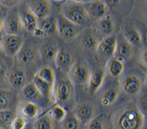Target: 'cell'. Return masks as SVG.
Instances as JSON below:
<instances>
[{
    "instance_id": "cell-1",
    "label": "cell",
    "mask_w": 147,
    "mask_h": 129,
    "mask_svg": "<svg viewBox=\"0 0 147 129\" xmlns=\"http://www.w3.org/2000/svg\"><path fill=\"white\" fill-rule=\"evenodd\" d=\"M110 122L114 129H143L145 115L137 105L127 104L111 114Z\"/></svg>"
},
{
    "instance_id": "cell-2",
    "label": "cell",
    "mask_w": 147,
    "mask_h": 129,
    "mask_svg": "<svg viewBox=\"0 0 147 129\" xmlns=\"http://www.w3.org/2000/svg\"><path fill=\"white\" fill-rule=\"evenodd\" d=\"M75 84L67 75L61 76L56 80L53 87V96L57 104L63 107L70 106L75 98Z\"/></svg>"
},
{
    "instance_id": "cell-3",
    "label": "cell",
    "mask_w": 147,
    "mask_h": 129,
    "mask_svg": "<svg viewBox=\"0 0 147 129\" xmlns=\"http://www.w3.org/2000/svg\"><path fill=\"white\" fill-rule=\"evenodd\" d=\"M60 14L71 22L84 27L91 20L85 5L82 4L66 3L61 8Z\"/></svg>"
},
{
    "instance_id": "cell-4",
    "label": "cell",
    "mask_w": 147,
    "mask_h": 129,
    "mask_svg": "<svg viewBox=\"0 0 147 129\" xmlns=\"http://www.w3.org/2000/svg\"><path fill=\"white\" fill-rule=\"evenodd\" d=\"M119 79V87L126 95L138 96L143 91L144 80L137 72L130 71L122 75Z\"/></svg>"
},
{
    "instance_id": "cell-5",
    "label": "cell",
    "mask_w": 147,
    "mask_h": 129,
    "mask_svg": "<svg viewBox=\"0 0 147 129\" xmlns=\"http://www.w3.org/2000/svg\"><path fill=\"white\" fill-rule=\"evenodd\" d=\"M57 34L65 40H71L79 36L84 30V27L71 22L62 15L57 17Z\"/></svg>"
},
{
    "instance_id": "cell-6",
    "label": "cell",
    "mask_w": 147,
    "mask_h": 129,
    "mask_svg": "<svg viewBox=\"0 0 147 129\" xmlns=\"http://www.w3.org/2000/svg\"><path fill=\"white\" fill-rule=\"evenodd\" d=\"M0 43L2 51L6 55L13 57L16 56L23 47L24 38L21 34H6L2 38Z\"/></svg>"
},
{
    "instance_id": "cell-7",
    "label": "cell",
    "mask_w": 147,
    "mask_h": 129,
    "mask_svg": "<svg viewBox=\"0 0 147 129\" xmlns=\"http://www.w3.org/2000/svg\"><path fill=\"white\" fill-rule=\"evenodd\" d=\"M92 69L87 64L82 62H75L67 73L74 84L78 85H87Z\"/></svg>"
},
{
    "instance_id": "cell-8",
    "label": "cell",
    "mask_w": 147,
    "mask_h": 129,
    "mask_svg": "<svg viewBox=\"0 0 147 129\" xmlns=\"http://www.w3.org/2000/svg\"><path fill=\"white\" fill-rule=\"evenodd\" d=\"M117 43V37L115 34L104 36L100 40L96 51L97 55L106 61L114 56Z\"/></svg>"
},
{
    "instance_id": "cell-9",
    "label": "cell",
    "mask_w": 147,
    "mask_h": 129,
    "mask_svg": "<svg viewBox=\"0 0 147 129\" xmlns=\"http://www.w3.org/2000/svg\"><path fill=\"white\" fill-rule=\"evenodd\" d=\"M4 29L7 34L19 35L24 29L19 11L12 9L4 19Z\"/></svg>"
},
{
    "instance_id": "cell-10",
    "label": "cell",
    "mask_w": 147,
    "mask_h": 129,
    "mask_svg": "<svg viewBox=\"0 0 147 129\" xmlns=\"http://www.w3.org/2000/svg\"><path fill=\"white\" fill-rule=\"evenodd\" d=\"M73 112L83 124H87L98 115V110L94 103L90 101H83L75 105Z\"/></svg>"
},
{
    "instance_id": "cell-11",
    "label": "cell",
    "mask_w": 147,
    "mask_h": 129,
    "mask_svg": "<svg viewBox=\"0 0 147 129\" xmlns=\"http://www.w3.org/2000/svg\"><path fill=\"white\" fill-rule=\"evenodd\" d=\"M75 62V57L72 53L64 47L60 48L54 60L56 68L61 72L65 73H68Z\"/></svg>"
},
{
    "instance_id": "cell-12",
    "label": "cell",
    "mask_w": 147,
    "mask_h": 129,
    "mask_svg": "<svg viewBox=\"0 0 147 129\" xmlns=\"http://www.w3.org/2000/svg\"><path fill=\"white\" fill-rule=\"evenodd\" d=\"M106 74L105 68H103L92 70L87 84L88 91L90 94L95 95L99 91L104 83Z\"/></svg>"
},
{
    "instance_id": "cell-13",
    "label": "cell",
    "mask_w": 147,
    "mask_h": 129,
    "mask_svg": "<svg viewBox=\"0 0 147 129\" xmlns=\"http://www.w3.org/2000/svg\"><path fill=\"white\" fill-rule=\"evenodd\" d=\"M85 5L90 19L95 21L101 19L108 13L109 8L103 0H94L87 3Z\"/></svg>"
},
{
    "instance_id": "cell-14",
    "label": "cell",
    "mask_w": 147,
    "mask_h": 129,
    "mask_svg": "<svg viewBox=\"0 0 147 129\" xmlns=\"http://www.w3.org/2000/svg\"><path fill=\"white\" fill-rule=\"evenodd\" d=\"M117 43L114 56L124 63L130 60L133 55L134 47L129 43L121 35L117 36Z\"/></svg>"
},
{
    "instance_id": "cell-15",
    "label": "cell",
    "mask_w": 147,
    "mask_h": 129,
    "mask_svg": "<svg viewBox=\"0 0 147 129\" xmlns=\"http://www.w3.org/2000/svg\"><path fill=\"white\" fill-rule=\"evenodd\" d=\"M19 13L23 28L28 32L32 33L35 29L38 27L39 18L28 5L19 11Z\"/></svg>"
},
{
    "instance_id": "cell-16",
    "label": "cell",
    "mask_w": 147,
    "mask_h": 129,
    "mask_svg": "<svg viewBox=\"0 0 147 129\" xmlns=\"http://www.w3.org/2000/svg\"><path fill=\"white\" fill-rule=\"evenodd\" d=\"M60 49L57 43L53 40L44 41L40 46L39 52L42 59L46 62H54L55 56Z\"/></svg>"
},
{
    "instance_id": "cell-17",
    "label": "cell",
    "mask_w": 147,
    "mask_h": 129,
    "mask_svg": "<svg viewBox=\"0 0 147 129\" xmlns=\"http://www.w3.org/2000/svg\"><path fill=\"white\" fill-rule=\"evenodd\" d=\"M28 7L39 19L51 15L52 7L49 0H31Z\"/></svg>"
},
{
    "instance_id": "cell-18",
    "label": "cell",
    "mask_w": 147,
    "mask_h": 129,
    "mask_svg": "<svg viewBox=\"0 0 147 129\" xmlns=\"http://www.w3.org/2000/svg\"><path fill=\"white\" fill-rule=\"evenodd\" d=\"M122 35L133 46L140 47L143 43V38L141 32L137 27L128 25L123 30Z\"/></svg>"
},
{
    "instance_id": "cell-19",
    "label": "cell",
    "mask_w": 147,
    "mask_h": 129,
    "mask_svg": "<svg viewBox=\"0 0 147 129\" xmlns=\"http://www.w3.org/2000/svg\"><path fill=\"white\" fill-rule=\"evenodd\" d=\"M42 108L35 101L26 100L22 103L20 106V112L27 120H31L38 117L40 114Z\"/></svg>"
},
{
    "instance_id": "cell-20",
    "label": "cell",
    "mask_w": 147,
    "mask_h": 129,
    "mask_svg": "<svg viewBox=\"0 0 147 129\" xmlns=\"http://www.w3.org/2000/svg\"><path fill=\"white\" fill-rule=\"evenodd\" d=\"M7 79L9 83L14 88H23L27 84V75L24 69L17 68L8 73Z\"/></svg>"
},
{
    "instance_id": "cell-21",
    "label": "cell",
    "mask_w": 147,
    "mask_h": 129,
    "mask_svg": "<svg viewBox=\"0 0 147 129\" xmlns=\"http://www.w3.org/2000/svg\"><path fill=\"white\" fill-rule=\"evenodd\" d=\"M106 73L113 78L119 77L125 71V63L115 56L106 61L105 68Z\"/></svg>"
},
{
    "instance_id": "cell-22",
    "label": "cell",
    "mask_w": 147,
    "mask_h": 129,
    "mask_svg": "<svg viewBox=\"0 0 147 129\" xmlns=\"http://www.w3.org/2000/svg\"><path fill=\"white\" fill-rule=\"evenodd\" d=\"M96 28L98 31L105 36L114 34L115 24L112 15L107 13L96 21Z\"/></svg>"
},
{
    "instance_id": "cell-23",
    "label": "cell",
    "mask_w": 147,
    "mask_h": 129,
    "mask_svg": "<svg viewBox=\"0 0 147 129\" xmlns=\"http://www.w3.org/2000/svg\"><path fill=\"white\" fill-rule=\"evenodd\" d=\"M16 56L18 61L23 65H30L35 62L38 57H40L39 51L28 47H23Z\"/></svg>"
},
{
    "instance_id": "cell-24",
    "label": "cell",
    "mask_w": 147,
    "mask_h": 129,
    "mask_svg": "<svg viewBox=\"0 0 147 129\" xmlns=\"http://www.w3.org/2000/svg\"><path fill=\"white\" fill-rule=\"evenodd\" d=\"M38 26L45 32L46 37L57 34V18L51 15L39 19Z\"/></svg>"
},
{
    "instance_id": "cell-25",
    "label": "cell",
    "mask_w": 147,
    "mask_h": 129,
    "mask_svg": "<svg viewBox=\"0 0 147 129\" xmlns=\"http://www.w3.org/2000/svg\"><path fill=\"white\" fill-rule=\"evenodd\" d=\"M119 96V91L117 88L115 87L108 88L103 92L100 96V104L105 107L111 105L117 101Z\"/></svg>"
},
{
    "instance_id": "cell-26",
    "label": "cell",
    "mask_w": 147,
    "mask_h": 129,
    "mask_svg": "<svg viewBox=\"0 0 147 129\" xmlns=\"http://www.w3.org/2000/svg\"><path fill=\"white\" fill-rule=\"evenodd\" d=\"M22 94L26 99L32 101L39 100L44 97L32 81L27 83L23 87Z\"/></svg>"
},
{
    "instance_id": "cell-27",
    "label": "cell",
    "mask_w": 147,
    "mask_h": 129,
    "mask_svg": "<svg viewBox=\"0 0 147 129\" xmlns=\"http://www.w3.org/2000/svg\"><path fill=\"white\" fill-rule=\"evenodd\" d=\"M39 78L54 86L56 80V73L54 69L50 66H44L40 68L35 74Z\"/></svg>"
},
{
    "instance_id": "cell-28",
    "label": "cell",
    "mask_w": 147,
    "mask_h": 129,
    "mask_svg": "<svg viewBox=\"0 0 147 129\" xmlns=\"http://www.w3.org/2000/svg\"><path fill=\"white\" fill-rule=\"evenodd\" d=\"M100 40L97 35L92 32L84 33L80 38V43L86 49L96 51Z\"/></svg>"
},
{
    "instance_id": "cell-29",
    "label": "cell",
    "mask_w": 147,
    "mask_h": 129,
    "mask_svg": "<svg viewBox=\"0 0 147 129\" xmlns=\"http://www.w3.org/2000/svg\"><path fill=\"white\" fill-rule=\"evenodd\" d=\"M32 81L44 97L49 99L51 96H53L54 86L44 81L35 75L34 76Z\"/></svg>"
},
{
    "instance_id": "cell-30",
    "label": "cell",
    "mask_w": 147,
    "mask_h": 129,
    "mask_svg": "<svg viewBox=\"0 0 147 129\" xmlns=\"http://www.w3.org/2000/svg\"><path fill=\"white\" fill-rule=\"evenodd\" d=\"M83 124L82 122L73 112L70 114L67 113V116L62 122L63 129H83Z\"/></svg>"
},
{
    "instance_id": "cell-31",
    "label": "cell",
    "mask_w": 147,
    "mask_h": 129,
    "mask_svg": "<svg viewBox=\"0 0 147 129\" xmlns=\"http://www.w3.org/2000/svg\"><path fill=\"white\" fill-rule=\"evenodd\" d=\"M54 122H62L67 115L66 108L59 104L53 106L47 112Z\"/></svg>"
},
{
    "instance_id": "cell-32",
    "label": "cell",
    "mask_w": 147,
    "mask_h": 129,
    "mask_svg": "<svg viewBox=\"0 0 147 129\" xmlns=\"http://www.w3.org/2000/svg\"><path fill=\"white\" fill-rule=\"evenodd\" d=\"M87 129H106L108 119L104 114H98L87 124Z\"/></svg>"
},
{
    "instance_id": "cell-33",
    "label": "cell",
    "mask_w": 147,
    "mask_h": 129,
    "mask_svg": "<svg viewBox=\"0 0 147 129\" xmlns=\"http://www.w3.org/2000/svg\"><path fill=\"white\" fill-rule=\"evenodd\" d=\"M55 122L50 117V116L46 113L35 121L34 124V129H54Z\"/></svg>"
},
{
    "instance_id": "cell-34",
    "label": "cell",
    "mask_w": 147,
    "mask_h": 129,
    "mask_svg": "<svg viewBox=\"0 0 147 129\" xmlns=\"http://www.w3.org/2000/svg\"><path fill=\"white\" fill-rule=\"evenodd\" d=\"M15 117L13 112L9 109L0 110V128L11 129V125Z\"/></svg>"
},
{
    "instance_id": "cell-35",
    "label": "cell",
    "mask_w": 147,
    "mask_h": 129,
    "mask_svg": "<svg viewBox=\"0 0 147 129\" xmlns=\"http://www.w3.org/2000/svg\"><path fill=\"white\" fill-rule=\"evenodd\" d=\"M12 101V95L8 91L0 90V110L9 108Z\"/></svg>"
},
{
    "instance_id": "cell-36",
    "label": "cell",
    "mask_w": 147,
    "mask_h": 129,
    "mask_svg": "<svg viewBox=\"0 0 147 129\" xmlns=\"http://www.w3.org/2000/svg\"><path fill=\"white\" fill-rule=\"evenodd\" d=\"M28 124L27 120L22 115L16 116L11 125V129H24Z\"/></svg>"
},
{
    "instance_id": "cell-37",
    "label": "cell",
    "mask_w": 147,
    "mask_h": 129,
    "mask_svg": "<svg viewBox=\"0 0 147 129\" xmlns=\"http://www.w3.org/2000/svg\"><path fill=\"white\" fill-rule=\"evenodd\" d=\"M137 107L139 109L146 115L147 112V93L146 92H141L138 95L137 100Z\"/></svg>"
},
{
    "instance_id": "cell-38",
    "label": "cell",
    "mask_w": 147,
    "mask_h": 129,
    "mask_svg": "<svg viewBox=\"0 0 147 129\" xmlns=\"http://www.w3.org/2000/svg\"><path fill=\"white\" fill-rule=\"evenodd\" d=\"M23 0H0V7L6 9H13L19 5Z\"/></svg>"
},
{
    "instance_id": "cell-39",
    "label": "cell",
    "mask_w": 147,
    "mask_h": 129,
    "mask_svg": "<svg viewBox=\"0 0 147 129\" xmlns=\"http://www.w3.org/2000/svg\"><path fill=\"white\" fill-rule=\"evenodd\" d=\"M103 1L109 8H114L120 4L122 0H103Z\"/></svg>"
},
{
    "instance_id": "cell-40",
    "label": "cell",
    "mask_w": 147,
    "mask_h": 129,
    "mask_svg": "<svg viewBox=\"0 0 147 129\" xmlns=\"http://www.w3.org/2000/svg\"><path fill=\"white\" fill-rule=\"evenodd\" d=\"M140 59L142 63L145 67L147 65V50L146 48H142L140 52Z\"/></svg>"
},
{
    "instance_id": "cell-41",
    "label": "cell",
    "mask_w": 147,
    "mask_h": 129,
    "mask_svg": "<svg viewBox=\"0 0 147 129\" xmlns=\"http://www.w3.org/2000/svg\"><path fill=\"white\" fill-rule=\"evenodd\" d=\"M32 34H33V35L34 36H35L36 38H46V34H45V32L39 26L35 29V30L33 31V32Z\"/></svg>"
},
{
    "instance_id": "cell-42",
    "label": "cell",
    "mask_w": 147,
    "mask_h": 129,
    "mask_svg": "<svg viewBox=\"0 0 147 129\" xmlns=\"http://www.w3.org/2000/svg\"><path fill=\"white\" fill-rule=\"evenodd\" d=\"M7 71V65L4 59L0 58V76L3 75Z\"/></svg>"
},
{
    "instance_id": "cell-43",
    "label": "cell",
    "mask_w": 147,
    "mask_h": 129,
    "mask_svg": "<svg viewBox=\"0 0 147 129\" xmlns=\"http://www.w3.org/2000/svg\"><path fill=\"white\" fill-rule=\"evenodd\" d=\"M70 2L78 3V4H87V3L90 2V0H69Z\"/></svg>"
},
{
    "instance_id": "cell-44",
    "label": "cell",
    "mask_w": 147,
    "mask_h": 129,
    "mask_svg": "<svg viewBox=\"0 0 147 129\" xmlns=\"http://www.w3.org/2000/svg\"><path fill=\"white\" fill-rule=\"evenodd\" d=\"M4 29V19L1 17H0V33Z\"/></svg>"
},
{
    "instance_id": "cell-45",
    "label": "cell",
    "mask_w": 147,
    "mask_h": 129,
    "mask_svg": "<svg viewBox=\"0 0 147 129\" xmlns=\"http://www.w3.org/2000/svg\"><path fill=\"white\" fill-rule=\"evenodd\" d=\"M24 129H34V124L33 125H28V124H27V126L26 127V128Z\"/></svg>"
},
{
    "instance_id": "cell-46",
    "label": "cell",
    "mask_w": 147,
    "mask_h": 129,
    "mask_svg": "<svg viewBox=\"0 0 147 129\" xmlns=\"http://www.w3.org/2000/svg\"><path fill=\"white\" fill-rule=\"evenodd\" d=\"M53 1H55V2H62V1H65V0H53Z\"/></svg>"
},
{
    "instance_id": "cell-47",
    "label": "cell",
    "mask_w": 147,
    "mask_h": 129,
    "mask_svg": "<svg viewBox=\"0 0 147 129\" xmlns=\"http://www.w3.org/2000/svg\"><path fill=\"white\" fill-rule=\"evenodd\" d=\"M2 51V49H1V43H0V52Z\"/></svg>"
},
{
    "instance_id": "cell-48",
    "label": "cell",
    "mask_w": 147,
    "mask_h": 129,
    "mask_svg": "<svg viewBox=\"0 0 147 129\" xmlns=\"http://www.w3.org/2000/svg\"><path fill=\"white\" fill-rule=\"evenodd\" d=\"M0 129H1V128H0Z\"/></svg>"
},
{
    "instance_id": "cell-49",
    "label": "cell",
    "mask_w": 147,
    "mask_h": 129,
    "mask_svg": "<svg viewBox=\"0 0 147 129\" xmlns=\"http://www.w3.org/2000/svg\"><path fill=\"white\" fill-rule=\"evenodd\" d=\"M85 129H86V128H85ZM86 129H87V128H86Z\"/></svg>"
}]
</instances>
